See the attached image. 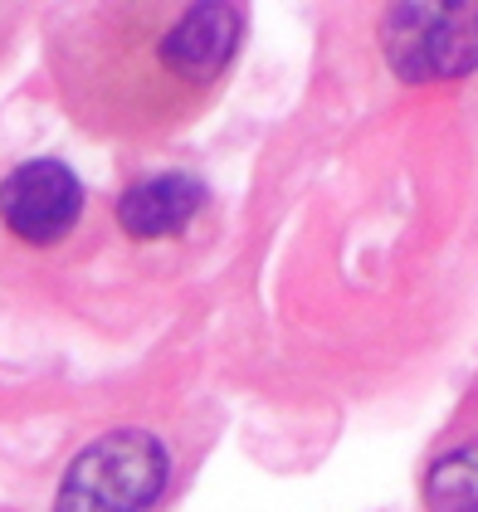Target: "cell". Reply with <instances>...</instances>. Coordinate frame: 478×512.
I'll list each match as a JSON object with an SVG mask.
<instances>
[{"label":"cell","instance_id":"cell-1","mask_svg":"<svg viewBox=\"0 0 478 512\" xmlns=\"http://www.w3.org/2000/svg\"><path fill=\"white\" fill-rule=\"evenodd\" d=\"M244 40L235 0H69L44 15V69L83 137L161 147L210 113Z\"/></svg>","mask_w":478,"mask_h":512},{"label":"cell","instance_id":"cell-2","mask_svg":"<svg viewBox=\"0 0 478 512\" xmlns=\"http://www.w3.org/2000/svg\"><path fill=\"white\" fill-rule=\"evenodd\" d=\"M171 478V454L147 430H108L83 444L54 488V512H152Z\"/></svg>","mask_w":478,"mask_h":512},{"label":"cell","instance_id":"cell-3","mask_svg":"<svg viewBox=\"0 0 478 512\" xmlns=\"http://www.w3.org/2000/svg\"><path fill=\"white\" fill-rule=\"evenodd\" d=\"M381 44L405 83L464 79L478 69V5H391Z\"/></svg>","mask_w":478,"mask_h":512},{"label":"cell","instance_id":"cell-4","mask_svg":"<svg viewBox=\"0 0 478 512\" xmlns=\"http://www.w3.org/2000/svg\"><path fill=\"white\" fill-rule=\"evenodd\" d=\"M83 215V186L79 176L54 157L20 161L0 181V225L25 244H59L79 225Z\"/></svg>","mask_w":478,"mask_h":512},{"label":"cell","instance_id":"cell-5","mask_svg":"<svg viewBox=\"0 0 478 512\" xmlns=\"http://www.w3.org/2000/svg\"><path fill=\"white\" fill-rule=\"evenodd\" d=\"M420 503L425 512H478V386L425 454Z\"/></svg>","mask_w":478,"mask_h":512},{"label":"cell","instance_id":"cell-6","mask_svg":"<svg viewBox=\"0 0 478 512\" xmlns=\"http://www.w3.org/2000/svg\"><path fill=\"white\" fill-rule=\"evenodd\" d=\"M205 205V186L186 171H166V176H147L137 186H127L118 200V225L132 239H161L181 230L186 220H196Z\"/></svg>","mask_w":478,"mask_h":512},{"label":"cell","instance_id":"cell-7","mask_svg":"<svg viewBox=\"0 0 478 512\" xmlns=\"http://www.w3.org/2000/svg\"><path fill=\"white\" fill-rule=\"evenodd\" d=\"M25 15H30L25 5H5V0H0V59L15 49L20 30H25Z\"/></svg>","mask_w":478,"mask_h":512},{"label":"cell","instance_id":"cell-8","mask_svg":"<svg viewBox=\"0 0 478 512\" xmlns=\"http://www.w3.org/2000/svg\"><path fill=\"white\" fill-rule=\"evenodd\" d=\"M0 512H15V508H0Z\"/></svg>","mask_w":478,"mask_h":512}]
</instances>
